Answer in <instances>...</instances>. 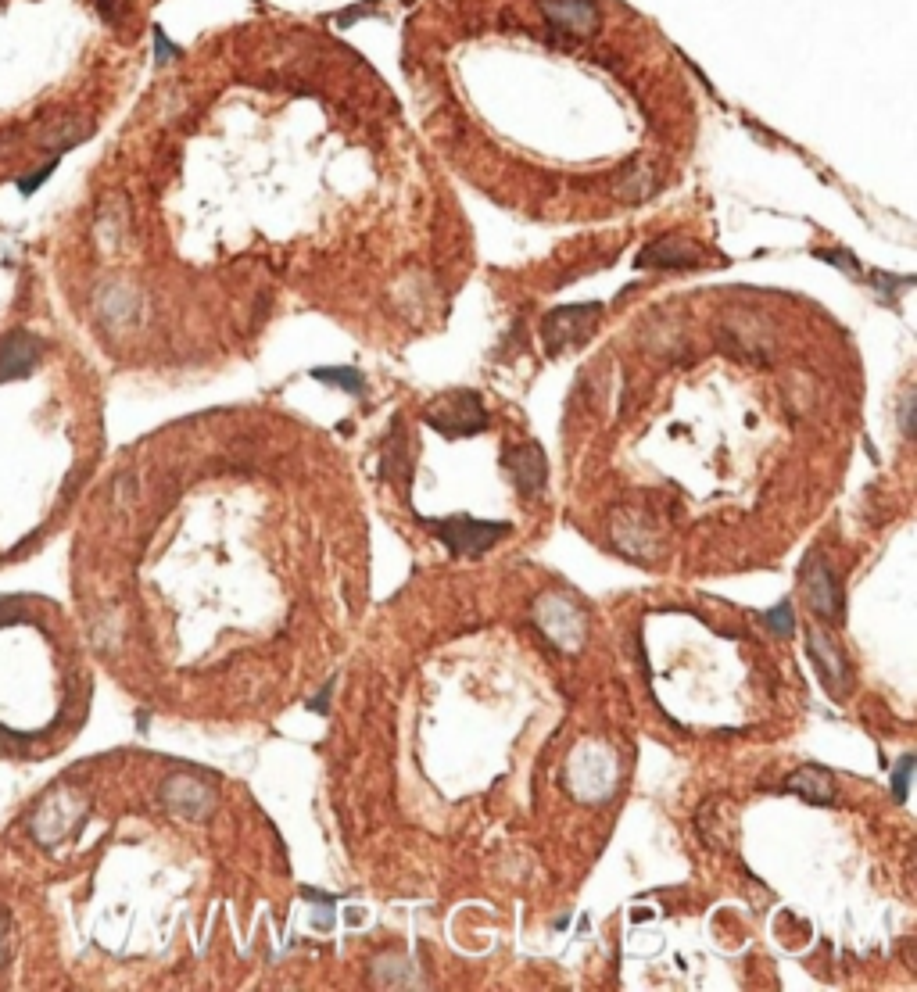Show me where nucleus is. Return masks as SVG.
<instances>
[{
    "mask_svg": "<svg viewBox=\"0 0 917 992\" xmlns=\"http://www.w3.org/2000/svg\"><path fill=\"white\" fill-rule=\"evenodd\" d=\"M423 423L438 430L441 437H473L488 427V409L480 402V394L470 387L438 394L423 412Z\"/></svg>",
    "mask_w": 917,
    "mask_h": 992,
    "instance_id": "obj_1",
    "label": "nucleus"
},
{
    "mask_svg": "<svg viewBox=\"0 0 917 992\" xmlns=\"http://www.w3.org/2000/svg\"><path fill=\"white\" fill-rule=\"evenodd\" d=\"M423 523L445 541V548L452 556H484L498 541L513 534V523L473 520V516H445V520H423Z\"/></svg>",
    "mask_w": 917,
    "mask_h": 992,
    "instance_id": "obj_2",
    "label": "nucleus"
},
{
    "mask_svg": "<svg viewBox=\"0 0 917 992\" xmlns=\"http://www.w3.org/2000/svg\"><path fill=\"white\" fill-rule=\"evenodd\" d=\"M799 591H803V602L810 606V613L821 616V620H842L846 613V599H842V584L835 577L832 563L824 559L821 548H810L806 559L799 563Z\"/></svg>",
    "mask_w": 917,
    "mask_h": 992,
    "instance_id": "obj_3",
    "label": "nucleus"
},
{
    "mask_svg": "<svg viewBox=\"0 0 917 992\" xmlns=\"http://www.w3.org/2000/svg\"><path fill=\"white\" fill-rule=\"evenodd\" d=\"M534 624H538V631L563 652L581 649L584 634H588L584 609L577 606L574 599L559 595V591H549V595H541V599L534 602Z\"/></svg>",
    "mask_w": 917,
    "mask_h": 992,
    "instance_id": "obj_4",
    "label": "nucleus"
},
{
    "mask_svg": "<svg viewBox=\"0 0 917 992\" xmlns=\"http://www.w3.org/2000/svg\"><path fill=\"white\" fill-rule=\"evenodd\" d=\"M602 316V305H563L552 308L549 316L541 319V341L549 351H563L574 348V344H584L592 337L595 323Z\"/></svg>",
    "mask_w": 917,
    "mask_h": 992,
    "instance_id": "obj_5",
    "label": "nucleus"
},
{
    "mask_svg": "<svg viewBox=\"0 0 917 992\" xmlns=\"http://www.w3.org/2000/svg\"><path fill=\"white\" fill-rule=\"evenodd\" d=\"M806 656L814 663V670L821 674V685L828 688V695L846 699L853 692V667H849L846 652L835 642L832 634L824 631H806Z\"/></svg>",
    "mask_w": 917,
    "mask_h": 992,
    "instance_id": "obj_6",
    "label": "nucleus"
},
{
    "mask_svg": "<svg viewBox=\"0 0 917 992\" xmlns=\"http://www.w3.org/2000/svg\"><path fill=\"white\" fill-rule=\"evenodd\" d=\"M502 466L513 477L516 491L523 498H538L545 495V484H549V459H545V448L534 445V441H523V445L509 448L502 455Z\"/></svg>",
    "mask_w": 917,
    "mask_h": 992,
    "instance_id": "obj_7",
    "label": "nucleus"
},
{
    "mask_svg": "<svg viewBox=\"0 0 917 992\" xmlns=\"http://www.w3.org/2000/svg\"><path fill=\"white\" fill-rule=\"evenodd\" d=\"M40 355H43L40 337L26 334V330L8 334L4 341H0V384H4V380H15V377L33 373L36 362H40Z\"/></svg>",
    "mask_w": 917,
    "mask_h": 992,
    "instance_id": "obj_8",
    "label": "nucleus"
},
{
    "mask_svg": "<svg viewBox=\"0 0 917 992\" xmlns=\"http://www.w3.org/2000/svg\"><path fill=\"white\" fill-rule=\"evenodd\" d=\"M162 799L169 803V810H176V813L208 817V813H212V803H215V792L208 785H201L198 778H190V774H176V778L165 781Z\"/></svg>",
    "mask_w": 917,
    "mask_h": 992,
    "instance_id": "obj_9",
    "label": "nucleus"
},
{
    "mask_svg": "<svg viewBox=\"0 0 917 992\" xmlns=\"http://www.w3.org/2000/svg\"><path fill=\"white\" fill-rule=\"evenodd\" d=\"M699 258H703V248L692 244L685 237H663V240H652L649 248L638 255V266L642 269H688V266H699Z\"/></svg>",
    "mask_w": 917,
    "mask_h": 992,
    "instance_id": "obj_10",
    "label": "nucleus"
},
{
    "mask_svg": "<svg viewBox=\"0 0 917 992\" xmlns=\"http://www.w3.org/2000/svg\"><path fill=\"white\" fill-rule=\"evenodd\" d=\"M785 792H792V796H799L810 806H835L832 770L817 767V763H806V767H799L796 774H789V778H785Z\"/></svg>",
    "mask_w": 917,
    "mask_h": 992,
    "instance_id": "obj_11",
    "label": "nucleus"
},
{
    "mask_svg": "<svg viewBox=\"0 0 917 992\" xmlns=\"http://www.w3.org/2000/svg\"><path fill=\"white\" fill-rule=\"evenodd\" d=\"M541 11L552 18V26L566 29V33H592L602 22L595 0H541Z\"/></svg>",
    "mask_w": 917,
    "mask_h": 992,
    "instance_id": "obj_12",
    "label": "nucleus"
},
{
    "mask_svg": "<svg viewBox=\"0 0 917 992\" xmlns=\"http://www.w3.org/2000/svg\"><path fill=\"white\" fill-rule=\"evenodd\" d=\"M599 774L602 778H613V774H617V763H613V756L606 753V745H584L581 753L570 760V788L577 792L584 781H599ZM599 788H602V796L609 792L606 781H599Z\"/></svg>",
    "mask_w": 917,
    "mask_h": 992,
    "instance_id": "obj_13",
    "label": "nucleus"
},
{
    "mask_svg": "<svg viewBox=\"0 0 917 992\" xmlns=\"http://www.w3.org/2000/svg\"><path fill=\"white\" fill-rule=\"evenodd\" d=\"M312 377H316L319 384L344 387V391L355 394V398H359V394L366 391V377H362L359 369H352V366H326V369H312Z\"/></svg>",
    "mask_w": 917,
    "mask_h": 992,
    "instance_id": "obj_14",
    "label": "nucleus"
},
{
    "mask_svg": "<svg viewBox=\"0 0 917 992\" xmlns=\"http://www.w3.org/2000/svg\"><path fill=\"white\" fill-rule=\"evenodd\" d=\"M763 624L771 627L778 638H792V634H796V613H792L789 602H778L774 609L763 613Z\"/></svg>",
    "mask_w": 917,
    "mask_h": 992,
    "instance_id": "obj_15",
    "label": "nucleus"
},
{
    "mask_svg": "<svg viewBox=\"0 0 917 992\" xmlns=\"http://www.w3.org/2000/svg\"><path fill=\"white\" fill-rule=\"evenodd\" d=\"M910 770H914V756H903L900 767H896V774H892V796H896V803H907Z\"/></svg>",
    "mask_w": 917,
    "mask_h": 992,
    "instance_id": "obj_16",
    "label": "nucleus"
},
{
    "mask_svg": "<svg viewBox=\"0 0 917 992\" xmlns=\"http://www.w3.org/2000/svg\"><path fill=\"white\" fill-rule=\"evenodd\" d=\"M305 899L309 903H319V928H330L334 924V896H326V892H316V889H305Z\"/></svg>",
    "mask_w": 917,
    "mask_h": 992,
    "instance_id": "obj_17",
    "label": "nucleus"
},
{
    "mask_svg": "<svg viewBox=\"0 0 917 992\" xmlns=\"http://www.w3.org/2000/svg\"><path fill=\"white\" fill-rule=\"evenodd\" d=\"M54 165H58V158H51V162L43 165V169H36L33 176H29V180H18V190H22V194H33V190L40 187V183L47 180V176H51V172H54Z\"/></svg>",
    "mask_w": 917,
    "mask_h": 992,
    "instance_id": "obj_18",
    "label": "nucleus"
},
{
    "mask_svg": "<svg viewBox=\"0 0 917 992\" xmlns=\"http://www.w3.org/2000/svg\"><path fill=\"white\" fill-rule=\"evenodd\" d=\"M97 11H101V18L104 22H119L122 18V11H126V0H97Z\"/></svg>",
    "mask_w": 917,
    "mask_h": 992,
    "instance_id": "obj_19",
    "label": "nucleus"
},
{
    "mask_svg": "<svg viewBox=\"0 0 917 992\" xmlns=\"http://www.w3.org/2000/svg\"><path fill=\"white\" fill-rule=\"evenodd\" d=\"M155 54H158V61H169V58H176V54H180L169 40H165L162 29H155Z\"/></svg>",
    "mask_w": 917,
    "mask_h": 992,
    "instance_id": "obj_20",
    "label": "nucleus"
}]
</instances>
